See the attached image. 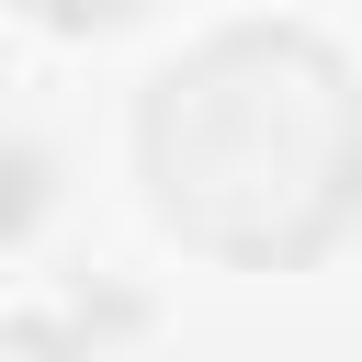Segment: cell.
I'll return each mask as SVG.
<instances>
[{"label":"cell","instance_id":"6da1fadb","mask_svg":"<svg viewBox=\"0 0 362 362\" xmlns=\"http://www.w3.org/2000/svg\"><path fill=\"white\" fill-rule=\"evenodd\" d=\"M147 192L215 260H317L362 204L351 68L305 34H215L147 90Z\"/></svg>","mask_w":362,"mask_h":362},{"label":"cell","instance_id":"7a4b0ae2","mask_svg":"<svg viewBox=\"0 0 362 362\" xmlns=\"http://www.w3.org/2000/svg\"><path fill=\"white\" fill-rule=\"evenodd\" d=\"M45 23H124V11H147V0H34Z\"/></svg>","mask_w":362,"mask_h":362}]
</instances>
